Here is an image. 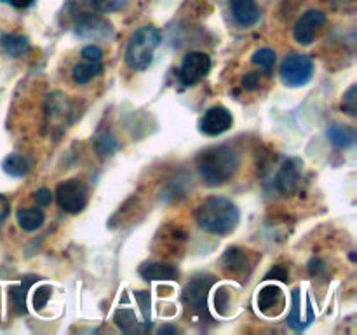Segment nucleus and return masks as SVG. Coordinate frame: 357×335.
<instances>
[{"instance_id": "8", "label": "nucleus", "mask_w": 357, "mask_h": 335, "mask_svg": "<svg viewBox=\"0 0 357 335\" xmlns=\"http://www.w3.org/2000/svg\"><path fill=\"white\" fill-rule=\"evenodd\" d=\"M215 278L209 274H199L187 283L183 288V302L194 314H206L208 307L209 290H211Z\"/></svg>"}, {"instance_id": "25", "label": "nucleus", "mask_w": 357, "mask_h": 335, "mask_svg": "<svg viewBox=\"0 0 357 335\" xmlns=\"http://www.w3.org/2000/svg\"><path fill=\"white\" fill-rule=\"evenodd\" d=\"M114 321L124 334H136L143 328L142 321H138L135 311L131 309H117L114 314Z\"/></svg>"}, {"instance_id": "29", "label": "nucleus", "mask_w": 357, "mask_h": 335, "mask_svg": "<svg viewBox=\"0 0 357 335\" xmlns=\"http://www.w3.org/2000/svg\"><path fill=\"white\" fill-rule=\"evenodd\" d=\"M91 2H93V6L96 7L100 13L110 14L124 9V7L128 6L129 0H91Z\"/></svg>"}, {"instance_id": "19", "label": "nucleus", "mask_w": 357, "mask_h": 335, "mask_svg": "<svg viewBox=\"0 0 357 335\" xmlns=\"http://www.w3.org/2000/svg\"><path fill=\"white\" fill-rule=\"evenodd\" d=\"M326 136L333 145L340 147V149H349V147L354 145L356 142V131L349 126L344 124H330L326 129Z\"/></svg>"}, {"instance_id": "3", "label": "nucleus", "mask_w": 357, "mask_h": 335, "mask_svg": "<svg viewBox=\"0 0 357 335\" xmlns=\"http://www.w3.org/2000/svg\"><path fill=\"white\" fill-rule=\"evenodd\" d=\"M160 31L155 27H142L131 35L126 47V63L129 68L143 70L149 68L153 61V54H155L157 47L160 45Z\"/></svg>"}, {"instance_id": "32", "label": "nucleus", "mask_w": 357, "mask_h": 335, "mask_svg": "<svg viewBox=\"0 0 357 335\" xmlns=\"http://www.w3.org/2000/svg\"><path fill=\"white\" fill-rule=\"evenodd\" d=\"M138 306L143 313V320L145 323H150V293L149 292H135Z\"/></svg>"}, {"instance_id": "21", "label": "nucleus", "mask_w": 357, "mask_h": 335, "mask_svg": "<svg viewBox=\"0 0 357 335\" xmlns=\"http://www.w3.org/2000/svg\"><path fill=\"white\" fill-rule=\"evenodd\" d=\"M107 27L108 24L105 23L103 20H100V17L86 16L84 20H80L79 23H77L75 31L80 37H105L107 31L110 30V28Z\"/></svg>"}, {"instance_id": "28", "label": "nucleus", "mask_w": 357, "mask_h": 335, "mask_svg": "<svg viewBox=\"0 0 357 335\" xmlns=\"http://www.w3.org/2000/svg\"><path fill=\"white\" fill-rule=\"evenodd\" d=\"M275 51H272V49L268 47H261L258 49V51L253 52V56H251V61H253V65L260 66V68H265V70H271L272 66L275 65Z\"/></svg>"}, {"instance_id": "39", "label": "nucleus", "mask_w": 357, "mask_h": 335, "mask_svg": "<svg viewBox=\"0 0 357 335\" xmlns=\"http://www.w3.org/2000/svg\"><path fill=\"white\" fill-rule=\"evenodd\" d=\"M178 332H180V330H178L176 327H169V325L159 328V334H178Z\"/></svg>"}, {"instance_id": "7", "label": "nucleus", "mask_w": 357, "mask_h": 335, "mask_svg": "<svg viewBox=\"0 0 357 335\" xmlns=\"http://www.w3.org/2000/svg\"><path fill=\"white\" fill-rule=\"evenodd\" d=\"M70 115H72V103L68 96L59 91H54L45 100V122L49 124L51 131L61 135L70 124Z\"/></svg>"}, {"instance_id": "16", "label": "nucleus", "mask_w": 357, "mask_h": 335, "mask_svg": "<svg viewBox=\"0 0 357 335\" xmlns=\"http://www.w3.org/2000/svg\"><path fill=\"white\" fill-rule=\"evenodd\" d=\"M139 276L145 281H171L178 276V269L166 262H145L138 269Z\"/></svg>"}, {"instance_id": "37", "label": "nucleus", "mask_w": 357, "mask_h": 335, "mask_svg": "<svg viewBox=\"0 0 357 335\" xmlns=\"http://www.w3.org/2000/svg\"><path fill=\"white\" fill-rule=\"evenodd\" d=\"M2 2L10 3V6L16 7V9H26V7H30L35 0H2Z\"/></svg>"}, {"instance_id": "18", "label": "nucleus", "mask_w": 357, "mask_h": 335, "mask_svg": "<svg viewBox=\"0 0 357 335\" xmlns=\"http://www.w3.org/2000/svg\"><path fill=\"white\" fill-rule=\"evenodd\" d=\"M17 223L26 232H33V230L40 229L45 222V215L38 206H31V208H21L16 213Z\"/></svg>"}, {"instance_id": "36", "label": "nucleus", "mask_w": 357, "mask_h": 335, "mask_svg": "<svg viewBox=\"0 0 357 335\" xmlns=\"http://www.w3.org/2000/svg\"><path fill=\"white\" fill-rule=\"evenodd\" d=\"M9 209H10V202L7 201V198L0 195V223L7 218V215H9Z\"/></svg>"}, {"instance_id": "11", "label": "nucleus", "mask_w": 357, "mask_h": 335, "mask_svg": "<svg viewBox=\"0 0 357 335\" xmlns=\"http://www.w3.org/2000/svg\"><path fill=\"white\" fill-rule=\"evenodd\" d=\"M326 23V14L319 9H310L298 17L293 28V37L298 44L310 45L316 40L317 30Z\"/></svg>"}, {"instance_id": "23", "label": "nucleus", "mask_w": 357, "mask_h": 335, "mask_svg": "<svg viewBox=\"0 0 357 335\" xmlns=\"http://www.w3.org/2000/svg\"><path fill=\"white\" fill-rule=\"evenodd\" d=\"M0 45L9 56H21L30 47V38L20 34H3L0 38Z\"/></svg>"}, {"instance_id": "1", "label": "nucleus", "mask_w": 357, "mask_h": 335, "mask_svg": "<svg viewBox=\"0 0 357 335\" xmlns=\"http://www.w3.org/2000/svg\"><path fill=\"white\" fill-rule=\"evenodd\" d=\"M195 220L202 230L215 236H227L239 225V208L230 199L211 195L204 199L195 209Z\"/></svg>"}, {"instance_id": "26", "label": "nucleus", "mask_w": 357, "mask_h": 335, "mask_svg": "<svg viewBox=\"0 0 357 335\" xmlns=\"http://www.w3.org/2000/svg\"><path fill=\"white\" fill-rule=\"evenodd\" d=\"M94 145H96V150L100 156H114L119 150V142L115 140L114 135L110 133H101V135L96 136L94 140Z\"/></svg>"}, {"instance_id": "34", "label": "nucleus", "mask_w": 357, "mask_h": 335, "mask_svg": "<svg viewBox=\"0 0 357 335\" xmlns=\"http://www.w3.org/2000/svg\"><path fill=\"white\" fill-rule=\"evenodd\" d=\"M37 206H49L52 202V194L49 188H38L33 195Z\"/></svg>"}, {"instance_id": "14", "label": "nucleus", "mask_w": 357, "mask_h": 335, "mask_svg": "<svg viewBox=\"0 0 357 335\" xmlns=\"http://www.w3.org/2000/svg\"><path fill=\"white\" fill-rule=\"evenodd\" d=\"M232 16L241 27L250 28L260 21V7L255 0H230Z\"/></svg>"}, {"instance_id": "5", "label": "nucleus", "mask_w": 357, "mask_h": 335, "mask_svg": "<svg viewBox=\"0 0 357 335\" xmlns=\"http://www.w3.org/2000/svg\"><path fill=\"white\" fill-rule=\"evenodd\" d=\"M56 201H58L59 208L63 211L70 213V215H77V213L84 211L87 206V188L77 178H70V180L61 181L56 188Z\"/></svg>"}, {"instance_id": "27", "label": "nucleus", "mask_w": 357, "mask_h": 335, "mask_svg": "<svg viewBox=\"0 0 357 335\" xmlns=\"http://www.w3.org/2000/svg\"><path fill=\"white\" fill-rule=\"evenodd\" d=\"M52 288L47 283H42V285L35 286L33 292H31V304H33L35 311H42L47 306L49 299H51Z\"/></svg>"}, {"instance_id": "6", "label": "nucleus", "mask_w": 357, "mask_h": 335, "mask_svg": "<svg viewBox=\"0 0 357 335\" xmlns=\"http://www.w3.org/2000/svg\"><path fill=\"white\" fill-rule=\"evenodd\" d=\"M255 304L258 313L264 314L265 318H279L288 307V297L281 286L267 281L261 288H258Z\"/></svg>"}, {"instance_id": "30", "label": "nucleus", "mask_w": 357, "mask_h": 335, "mask_svg": "<svg viewBox=\"0 0 357 335\" xmlns=\"http://www.w3.org/2000/svg\"><path fill=\"white\" fill-rule=\"evenodd\" d=\"M356 86H351L347 89V93L342 98V110L349 115L357 114V98H356Z\"/></svg>"}, {"instance_id": "2", "label": "nucleus", "mask_w": 357, "mask_h": 335, "mask_svg": "<svg viewBox=\"0 0 357 335\" xmlns=\"http://www.w3.org/2000/svg\"><path fill=\"white\" fill-rule=\"evenodd\" d=\"M195 166L206 184L222 185L236 174L239 156L230 145H213L199 152Z\"/></svg>"}, {"instance_id": "9", "label": "nucleus", "mask_w": 357, "mask_h": 335, "mask_svg": "<svg viewBox=\"0 0 357 335\" xmlns=\"http://www.w3.org/2000/svg\"><path fill=\"white\" fill-rule=\"evenodd\" d=\"M209 70H211V58L206 52L192 51L181 61L178 77H180V82L183 86L192 87L201 82L208 75Z\"/></svg>"}, {"instance_id": "35", "label": "nucleus", "mask_w": 357, "mask_h": 335, "mask_svg": "<svg viewBox=\"0 0 357 335\" xmlns=\"http://www.w3.org/2000/svg\"><path fill=\"white\" fill-rule=\"evenodd\" d=\"M260 84V79H258V73H248L243 79L244 89H255V87Z\"/></svg>"}, {"instance_id": "17", "label": "nucleus", "mask_w": 357, "mask_h": 335, "mask_svg": "<svg viewBox=\"0 0 357 335\" xmlns=\"http://www.w3.org/2000/svg\"><path fill=\"white\" fill-rule=\"evenodd\" d=\"M237 306V290L232 285L216 286L213 293V307L220 316H230Z\"/></svg>"}, {"instance_id": "22", "label": "nucleus", "mask_w": 357, "mask_h": 335, "mask_svg": "<svg viewBox=\"0 0 357 335\" xmlns=\"http://www.w3.org/2000/svg\"><path fill=\"white\" fill-rule=\"evenodd\" d=\"M2 170L3 173L13 178H23L30 171V163H28L26 157L20 156V154H9V156L3 157Z\"/></svg>"}, {"instance_id": "15", "label": "nucleus", "mask_w": 357, "mask_h": 335, "mask_svg": "<svg viewBox=\"0 0 357 335\" xmlns=\"http://www.w3.org/2000/svg\"><path fill=\"white\" fill-rule=\"evenodd\" d=\"M223 265H225L227 272H230L234 276L246 274L248 269L253 267L250 250H244V248L239 246L229 248L225 251V255H223Z\"/></svg>"}, {"instance_id": "38", "label": "nucleus", "mask_w": 357, "mask_h": 335, "mask_svg": "<svg viewBox=\"0 0 357 335\" xmlns=\"http://www.w3.org/2000/svg\"><path fill=\"white\" fill-rule=\"evenodd\" d=\"M323 269H324L323 262L317 260V258H312V260H310V265H309L310 274H312V276H317V274H319L321 271H323Z\"/></svg>"}, {"instance_id": "31", "label": "nucleus", "mask_w": 357, "mask_h": 335, "mask_svg": "<svg viewBox=\"0 0 357 335\" xmlns=\"http://www.w3.org/2000/svg\"><path fill=\"white\" fill-rule=\"evenodd\" d=\"M265 281H281L288 283L289 281V272L284 265H274L271 271L265 274Z\"/></svg>"}, {"instance_id": "13", "label": "nucleus", "mask_w": 357, "mask_h": 335, "mask_svg": "<svg viewBox=\"0 0 357 335\" xmlns=\"http://www.w3.org/2000/svg\"><path fill=\"white\" fill-rule=\"evenodd\" d=\"M314 320V309L310 302L307 300L305 307L302 309V293L300 288H295L291 292V313L288 316V325L293 330H305Z\"/></svg>"}, {"instance_id": "12", "label": "nucleus", "mask_w": 357, "mask_h": 335, "mask_svg": "<svg viewBox=\"0 0 357 335\" xmlns=\"http://www.w3.org/2000/svg\"><path fill=\"white\" fill-rule=\"evenodd\" d=\"M302 171H303V161L298 157H289L281 164L275 177V185H278L279 192L284 195H291L298 191L300 181H302Z\"/></svg>"}, {"instance_id": "20", "label": "nucleus", "mask_w": 357, "mask_h": 335, "mask_svg": "<svg viewBox=\"0 0 357 335\" xmlns=\"http://www.w3.org/2000/svg\"><path fill=\"white\" fill-rule=\"evenodd\" d=\"M37 281L35 276H30V278H24L20 285H14L9 288V297H10V304H13L14 311L17 314H26V297H28V290H30L31 283Z\"/></svg>"}, {"instance_id": "10", "label": "nucleus", "mask_w": 357, "mask_h": 335, "mask_svg": "<svg viewBox=\"0 0 357 335\" xmlns=\"http://www.w3.org/2000/svg\"><path fill=\"white\" fill-rule=\"evenodd\" d=\"M234 124L232 112L222 105L208 108L199 121V131L206 136H220L229 131Z\"/></svg>"}, {"instance_id": "33", "label": "nucleus", "mask_w": 357, "mask_h": 335, "mask_svg": "<svg viewBox=\"0 0 357 335\" xmlns=\"http://www.w3.org/2000/svg\"><path fill=\"white\" fill-rule=\"evenodd\" d=\"M80 56H82L86 61H101V58H103V49H101L100 45L89 44L80 51Z\"/></svg>"}, {"instance_id": "4", "label": "nucleus", "mask_w": 357, "mask_h": 335, "mask_svg": "<svg viewBox=\"0 0 357 335\" xmlns=\"http://www.w3.org/2000/svg\"><path fill=\"white\" fill-rule=\"evenodd\" d=\"M279 73H281L282 82L288 87H303L312 80L314 61L310 56L302 54V52H291L282 59Z\"/></svg>"}, {"instance_id": "24", "label": "nucleus", "mask_w": 357, "mask_h": 335, "mask_svg": "<svg viewBox=\"0 0 357 335\" xmlns=\"http://www.w3.org/2000/svg\"><path fill=\"white\" fill-rule=\"evenodd\" d=\"M101 72H103V65L100 61H82L77 63L72 68V79L77 84H87Z\"/></svg>"}]
</instances>
